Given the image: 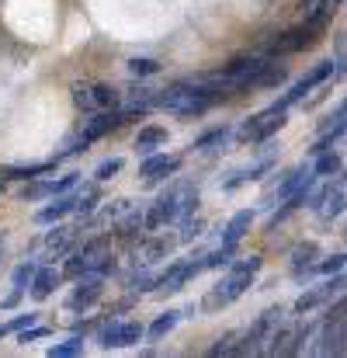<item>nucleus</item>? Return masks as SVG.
<instances>
[{
  "mask_svg": "<svg viewBox=\"0 0 347 358\" xmlns=\"http://www.w3.org/2000/svg\"><path fill=\"white\" fill-rule=\"evenodd\" d=\"M212 101H219V91L202 87V84H177V87H167L163 94H156V105H163L167 112H174L181 119L205 115L212 108Z\"/></svg>",
  "mask_w": 347,
  "mask_h": 358,
  "instance_id": "obj_1",
  "label": "nucleus"
},
{
  "mask_svg": "<svg viewBox=\"0 0 347 358\" xmlns=\"http://www.w3.org/2000/svg\"><path fill=\"white\" fill-rule=\"evenodd\" d=\"M160 213H163V223H174V220H184L198 209V188L195 185H174L170 192L160 195Z\"/></svg>",
  "mask_w": 347,
  "mask_h": 358,
  "instance_id": "obj_2",
  "label": "nucleus"
},
{
  "mask_svg": "<svg viewBox=\"0 0 347 358\" xmlns=\"http://www.w3.org/2000/svg\"><path fill=\"white\" fill-rule=\"evenodd\" d=\"M281 313H285L281 306H271V310H264V313L253 320V327L243 334L246 341L236 348V355H257V352H260V345H264V341H271V338H274V331L281 327Z\"/></svg>",
  "mask_w": 347,
  "mask_h": 358,
  "instance_id": "obj_3",
  "label": "nucleus"
},
{
  "mask_svg": "<svg viewBox=\"0 0 347 358\" xmlns=\"http://www.w3.org/2000/svg\"><path fill=\"white\" fill-rule=\"evenodd\" d=\"M285 122H288V105H285V101H278V105H271L267 112L253 115V119L239 129V136H243V139H250V143H260V139L274 136Z\"/></svg>",
  "mask_w": 347,
  "mask_h": 358,
  "instance_id": "obj_4",
  "label": "nucleus"
},
{
  "mask_svg": "<svg viewBox=\"0 0 347 358\" xmlns=\"http://www.w3.org/2000/svg\"><path fill=\"white\" fill-rule=\"evenodd\" d=\"M264 66H267V59H260V56H243V59H232L223 77L230 80L236 91H246V87H253V80L264 73Z\"/></svg>",
  "mask_w": 347,
  "mask_h": 358,
  "instance_id": "obj_5",
  "label": "nucleus"
},
{
  "mask_svg": "<svg viewBox=\"0 0 347 358\" xmlns=\"http://www.w3.org/2000/svg\"><path fill=\"white\" fill-rule=\"evenodd\" d=\"M344 289H347V275L344 271H334V278H330L327 285H320V289H313V292H306V296H299V299H295V313H309V310L323 306L327 299L341 296Z\"/></svg>",
  "mask_w": 347,
  "mask_h": 358,
  "instance_id": "obj_6",
  "label": "nucleus"
},
{
  "mask_svg": "<svg viewBox=\"0 0 347 358\" xmlns=\"http://www.w3.org/2000/svg\"><path fill=\"white\" fill-rule=\"evenodd\" d=\"M142 334H146L142 324H132V320H112V324L101 331V345H105V348H125V345H135Z\"/></svg>",
  "mask_w": 347,
  "mask_h": 358,
  "instance_id": "obj_7",
  "label": "nucleus"
},
{
  "mask_svg": "<svg viewBox=\"0 0 347 358\" xmlns=\"http://www.w3.org/2000/svg\"><path fill=\"white\" fill-rule=\"evenodd\" d=\"M101 299V275L98 271H84V282L70 292V310H87V306H94Z\"/></svg>",
  "mask_w": 347,
  "mask_h": 358,
  "instance_id": "obj_8",
  "label": "nucleus"
},
{
  "mask_svg": "<svg viewBox=\"0 0 347 358\" xmlns=\"http://www.w3.org/2000/svg\"><path fill=\"white\" fill-rule=\"evenodd\" d=\"M202 271V261H188V264H174L160 282H156V292L160 296H170V292H177V289H184V282L188 278H195Z\"/></svg>",
  "mask_w": 347,
  "mask_h": 358,
  "instance_id": "obj_9",
  "label": "nucleus"
},
{
  "mask_svg": "<svg viewBox=\"0 0 347 358\" xmlns=\"http://www.w3.org/2000/svg\"><path fill=\"white\" fill-rule=\"evenodd\" d=\"M181 167V160L177 157H146L142 160V167H139V174L146 178V181H160V178H167V174H174Z\"/></svg>",
  "mask_w": 347,
  "mask_h": 358,
  "instance_id": "obj_10",
  "label": "nucleus"
},
{
  "mask_svg": "<svg viewBox=\"0 0 347 358\" xmlns=\"http://www.w3.org/2000/svg\"><path fill=\"white\" fill-rule=\"evenodd\" d=\"M306 45H313L309 28H292V31H285V35H278V38L271 42V52H299V49H306Z\"/></svg>",
  "mask_w": 347,
  "mask_h": 358,
  "instance_id": "obj_11",
  "label": "nucleus"
},
{
  "mask_svg": "<svg viewBox=\"0 0 347 358\" xmlns=\"http://www.w3.org/2000/svg\"><path fill=\"white\" fill-rule=\"evenodd\" d=\"M125 119H128L125 112H121V115H118V112H105V115H98V119H87V125H84V139H87V143H94V139H101L105 132L118 129Z\"/></svg>",
  "mask_w": 347,
  "mask_h": 358,
  "instance_id": "obj_12",
  "label": "nucleus"
},
{
  "mask_svg": "<svg viewBox=\"0 0 347 358\" xmlns=\"http://www.w3.org/2000/svg\"><path fill=\"white\" fill-rule=\"evenodd\" d=\"M163 143H167V129H163V125H142L139 136H135V150L146 153V157H149L156 146H163Z\"/></svg>",
  "mask_w": 347,
  "mask_h": 358,
  "instance_id": "obj_13",
  "label": "nucleus"
},
{
  "mask_svg": "<svg viewBox=\"0 0 347 358\" xmlns=\"http://www.w3.org/2000/svg\"><path fill=\"white\" fill-rule=\"evenodd\" d=\"M347 209V188H327V195H323V206H320V216L323 220H334V216H341Z\"/></svg>",
  "mask_w": 347,
  "mask_h": 358,
  "instance_id": "obj_14",
  "label": "nucleus"
},
{
  "mask_svg": "<svg viewBox=\"0 0 347 358\" xmlns=\"http://www.w3.org/2000/svg\"><path fill=\"white\" fill-rule=\"evenodd\" d=\"M56 282H59L56 268H42V271H35V278H31V296H35V299H49L52 289H56Z\"/></svg>",
  "mask_w": 347,
  "mask_h": 358,
  "instance_id": "obj_15",
  "label": "nucleus"
},
{
  "mask_svg": "<svg viewBox=\"0 0 347 358\" xmlns=\"http://www.w3.org/2000/svg\"><path fill=\"white\" fill-rule=\"evenodd\" d=\"M149 105H156V94H153V87H132V94H128V105H125V115H142Z\"/></svg>",
  "mask_w": 347,
  "mask_h": 358,
  "instance_id": "obj_16",
  "label": "nucleus"
},
{
  "mask_svg": "<svg viewBox=\"0 0 347 358\" xmlns=\"http://www.w3.org/2000/svg\"><path fill=\"white\" fill-rule=\"evenodd\" d=\"M250 223H253V213H250V209L236 213V216L230 220V227H226V234H223V243H232V247H236V240L250 230Z\"/></svg>",
  "mask_w": 347,
  "mask_h": 358,
  "instance_id": "obj_17",
  "label": "nucleus"
},
{
  "mask_svg": "<svg viewBox=\"0 0 347 358\" xmlns=\"http://www.w3.org/2000/svg\"><path fill=\"white\" fill-rule=\"evenodd\" d=\"M73 209H77V199H59L56 206H45L35 220H38V223H56V220H63V216L73 213Z\"/></svg>",
  "mask_w": 347,
  "mask_h": 358,
  "instance_id": "obj_18",
  "label": "nucleus"
},
{
  "mask_svg": "<svg viewBox=\"0 0 347 358\" xmlns=\"http://www.w3.org/2000/svg\"><path fill=\"white\" fill-rule=\"evenodd\" d=\"M316 254H320L316 243H299V247L292 250V271L302 275V268H313V257H316Z\"/></svg>",
  "mask_w": 347,
  "mask_h": 358,
  "instance_id": "obj_19",
  "label": "nucleus"
},
{
  "mask_svg": "<svg viewBox=\"0 0 347 358\" xmlns=\"http://www.w3.org/2000/svg\"><path fill=\"white\" fill-rule=\"evenodd\" d=\"M177 320H181V313H177V310H167L163 317H156V320L149 324V331H146V334H149V341H160L163 334H170Z\"/></svg>",
  "mask_w": 347,
  "mask_h": 358,
  "instance_id": "obj_20",
  "label": "nucleus"
},
{
  "mask_svg": "<svg viewBox=\"0 0 347 358\" xmlns=\"http://www.w3.org/2000/svg\"><path fill=\"white\" fill-rule=\"evenodd\" d=\"M285 80H288L285 66H278V63H267V66H264V73L253 80V87H260V91H264V87H278V84H285Z\"/></svg>",
  "mask_w": 347,
  "mask_h": 358,
  "instance_id": "obj_21",
  "label": "nucleus"
},
{
  "mask_svg": "<svg viewBox=\"0 0 347 358\" xmlns=\"http://www.w3.org/2000/svg\"><path fill=\"white\" fill-rule=\"evenodd\" d=\"M337 171H341V157H337L334 150L316 153V167H313V174H316V178H330V174H337Z\"/></svg>",
  "mask_w": 347,
  "mask_h": 358,
  "instance_id": "obj_22",
  "label": "nucleus"
},
{
  "mask_svg": "<svg viewBox=\"0 0 347 358\" xmlns=\"http://www.w3.org/2000/svg\"><path fill=\"white\" fill-rule=\"evenodd\" d=\"M91 94H94V105H101V108L118 105V87H112V84H98V87H91Z\"/></svg>",
  "mask_w": 347,
  "mask_h": 358,
  "instance_id": "obj_23",
  "label": "nucleus"
},
{
  "mask_svg": "<svg viewBox=\"0 0 347 358\" xmlns=\"http://www.w3.org/2000/svg\"><path fill=\"white\" fill-rule=\"evenodd\" d=\"M45 171H52V164H31V167H10V171H3L7 178H17V181H28V178H38V174H45Z\"/></svg>",
  "mask_w": 347,
  "mask_h": 358,
  "instance_id": "obj_24",
  "label": "nucleus"
},
{
  "mask_svg": "<svg viewBox=\"0 0 347 358\" xmlns=\"http://www.w3.org/2000/svg\"><path fill=\"white\" fill-rule=\"evenodd\" d=\"M35 271H38V264H35V261L17 264V268H14V285H17V289H28V285H31V278H35Z\"/></svg>",
  "mask_w": 347,
  "mask_h": 358,
  "instance_id": "obj_25",
  "label": "nucleus"
},
{
  "mask_svg": "<svg viewBox=\"0 0 347 358\" xmlns=\"http://www.w3.org/2000/svg\"><path fill=\"white\" fill-rule=\"evenodd\" d=\"M84 352V341L73 338V341H63V345H52L49 348V358H70V355H80Z\"/></svg>",
  "mask_w": 347,
  "mask_h": 358,
  "instance_id": "obj_26",
  "label": "nucleus"
},
{
  "mask_svg": "<svg viewBox=\"0 0 347 358\" xmlns=\"http://www.w3.org/2000/svg\"><path fill=\"white\" fill-rule=\"evenodd\" d=\"M239 338H243V331H230L216 348H212V355L219 358V355H236V348H239Z\"/></svg>",
  "mask_w": 347,
  "mask_h": 358,
  "instance_id": "obj_27",
  "label": "nucleus"
},
{
  "mask_svg": "<svg viewBox=\"0 0 347 358\" xmlns=\"http://www.w3.org/2000/svg\"><path fill=\"white\" fill-rule=\"evenodd\" d=\"M226 139H230V129H212V132H205L195 146H198V150H212L216 143H226Z\"/></svg>",
  "mask_w": 347,
  "mask_h": 358,
  "instance_id": "obj_28",
  "label": "nucleus"
},
{
  "mask_svg": "<svg viewBox=\"0 0 347 358\" xmlns=\"http://www.w3.org/2000/svg\"><path fill=\"white\" fill-rule=\"evenodd\" d=\"M35 324V313H21V317H14L10 324H0V338L3 334H14V331H24V327H31Z\"/></svg>",
  "mask_w": 347,
  "mask_h": 358,
  "instance_id": "obj_29",
  "label": "nucleus"
},
{
  "mask_svg": "<svg viewBox=\"0 0 347 358\" xmlns=\"http://www.w3.org/2000/svg\"><path fill=\"white\" fill-rule=\"evenodd\" d=\"M128 70H132L135 77H149V73L160 70V63H156V59H128Z\"/></svg>",
  "mask_w": 347,
  "mask_h": 358,
  "instance_id": "obj_30",
  "label": "nucleus"
},
{
  "mask_svg": "<svg viewBox=\"0 0 347 358\" xmlns=\"http://www.w3.org/2000/svg\"><path fill=\"white\" fill-rule=\"evenodd\" d=\"M330 73H334V59H323V63H320V66H316V70L306 77V84H309V87H316V84H323Z\"/></svg>",
  "mask_w": 347,
  "mask_h": 358,
  "instance_id": "obj_31",
  "label": "nucleus"
},
{
  "mask_svg": "<svg viewBox=\"0 0 347 358\" xmlns=\"http://www.w3.org/2000/svg\"><path fill=\"white\" fill-rule=\"evenodd\" d=\"M118 171H121V157H112V160H105V164H98V171H94V178H98V181H108V178H115Z\"/></svg>",
  "mask_w": 347,
  "mask_h": 358,
  "instance_id": "obj_32",
  "label": "nucleus"
},
{
  "mask_svg": "<svg viewBox=\"0 0 347 358\" xmlns=\"http://www.w3.org/2000/svg\"><path fill=\"white\" fill-rule=\"evenodd\" d=\"M70 91H73V101H77V108H91V105H94V94H91V87H84V84H73Z\"/></svg>",
  "mask_w": 347,
  "mask_h": 358,
  "instance_id": "obj_33",
  "label": "nucleus"
},
{
  "mask_svg": "<svg viewBox=\"0 0 347 358\" xmlns=\"http://www.w3.org/2000/svg\"><path fill=\"white\" fill-rule=\"evenodd\" d=\"M94 206H98V192L94 188H87L84 195H77V213H94Z\"/></svg>",
  "mask_w": 347,
  "mask_h": 358,
  "instance_id": "obj_34",
  "label": "nucleus"
},
{
  "mask_svg": "<svg viewBox=\"0 0 347 358\" xmlns=\"http://www.w3.org/2000/svg\"><path fill=\"white\" fill-rule=\"evenodd\" d=\"M309 91H313V87H309L306 80H299V84H295V87H292V91H288V94L281 98V101H285V105H295V101H302V98H306Z\"/></svg>",
  "mask_w": 347,
  "mask_h": 358,
  "instance_id": "obj_35",
  "label": "nucleus"
},
{
  "mask_svg": "<svg viewBox=\"0 0 347 358\" xmlns=\"http://www.w3.org/2000/svg\"><path fill=\"white\" fill-rule=\"evenodd\" d=\"M84 271H87V264H84V257H80V254H77V257H70V261H66V268H63V275H66V278H80Z\"/></svg>",
  "mask_w": 347,
  "mask_h": 358,
  "instance_id": "obj_36",
  "label": "nucleus"
},
{
  "mask_svg": "<svg viewBox=\"0 0 347 358\" xmlns=\"http://www.w3.org/2000/svg\"><path fill=\"white\" fill-rule=\"evenodd\" d=\"M45 334H49V327H24L17 341H21V345H31V341H38V338H45Z\"/></svg>",
  "mask_w": 347,
  "mask_h": 358,
  "instance_id": "obj_37",
  "label": "nucleus"
},
{
  "mask_svg": "<svg viewBox=\"0 0 347 358\" xmlns=\"http://www.w3.org/2000/svg\"><path fill=\"white\" fill-rule=\"evenodd\" d=\"M344 261H347V254L344 257H334V261H323V264H320V271H323V275H334V271H341V268H344Z\"/></svg>",
  "mask_w": 347,
  "mask_h": 358,
  "instance_id": "obj_38",
  "label": "nucleus"
},
{
  "mask_svg": "<svg viewBox=\"0 0 347 358\" xmlns=\"http://www.w3.org/2000/svg\"><path fill=\"white\" fill-rule=\"evenodd\" d=\"M344 313H347V296H341V299L330 306V313H327V317H344Z\"/></svg>",
  "mask_w": 347,
  "mask_h": 358,
  "instance_id": "obj_39",
  "label": "nucleus"
},
{
  "mask_svg": "<svg viewBox=\"0 0 347 358\" xmlns=\"http://www.w3.org/2000/svg\"><path fill=\"white\" fill-rule=\"evenodd\" d=\"M21 292H24V289H17V285H14V292H10V296L3 299V306H7V310H10V306H17V299H21Z\"/></svg>",
  "mask_w": 347,
  "mask_h": 358,
  "instance_id": "obj_40",
  "label": "nucleus"
},
{
  "mask_svg": "<svg viewBox=\"0 0 347 358\" xmlns=\"http://www.w3.org/2000/svg\"><path fill=\"white\" fill-rule=\"evenodd\" d=\"M198 234H202V223H188V227H184V240L198 237Z\"/></svg>",
  "mask_w": 347,
  "mask_h": 358,
  "instance_id": "obj_41",
  "label": "nucleus"
},
{
  "mask_svg": "<svg viewBox=\"0 0 347 358\" xmlns=\"http://www.w3.org/2000/svg\"><path fill=\"white\" fill-rule=\"evenodd\" d=\"M0 192H3V181H0Z\"/></svg>",
  "mask_w": 347,
  "mask_h": 358,
  "instance_id": "obj_42",
  "label": "nucleus"
}]
</instances>
